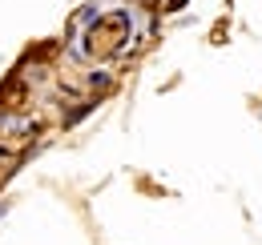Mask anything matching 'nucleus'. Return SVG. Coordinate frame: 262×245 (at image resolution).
Returning <instances> with one entry per match:
<instances>
[{
    "label": "nucleus",
    "instance_id": "1",
    "mask_svg": "<svg viewBox=\"0 0 262 245\" xmlns=\"http://www.w3.org/2000/svg\"><path fill=\"white\" fill-rule=\"evenodd\" d=\"M89 85H93V89H109V85H113V77H109L105 68H97V72H89Z\"/></svg>",
    "mask_w": 262,
    "mask_h": 245
}]
</instances>
